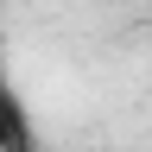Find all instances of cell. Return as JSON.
Instances as JSON below:
<instances>
[]
</instances>
